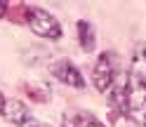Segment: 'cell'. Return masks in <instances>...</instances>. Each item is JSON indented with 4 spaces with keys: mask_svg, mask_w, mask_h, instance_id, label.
<instances>
[{
    "mask_svg": "<svg viewBox=\"0 0 146 127\" xmlns=\"http://www.w3.org/2000/svg\"><path fill=\"white\" fill-rule=\"evenodd\" d=\"M113 78H115V59L113 54H99V59L94 64V73H92V80H94V87L99 92H106L108 87L113 85Z\"/></svg>",
    "mask_w": 146,
    "mask_h": 127,
    "instance_id": "obj_3",
    "label": "cell"
},
{
    "mask_svg": "<svg viewBox=\"0 0 146 127\" xmlns=\"http://www.w3.org/2000/svg\"><path fill=\"white\" fill-rule=\"evenodd\" d=\"M85 127H104V125H102V122H99V120H97V118H92V120H90V122H87Z\"/></svg>",
    "mask_w": 146,
    "mask_h": 127,
    "instance_id": "obj_11",
    "label": "cell"
},
{
    "mask_svg": "<svg viewBox=\"0 0 146 127\" xmlns=\"http://www.w3.org/2000/svg\"><path fill=\"white\" fill-rule=\"evenodd\" d=\"M24 92L29 94L33 101H40V104L47 101V97H50V92H47L45 87H35V85H24Z\"/></svg>",
    "mask_w": 146,
    "mask_h": 127,
    "instance_id": "obj_9",
    "label": "cell"
},
{
    "mask_svg": "<svg viewBox=\"0 0 146 127\" xmlns=\"http://www.w3.org/2000/svg\"><path fill=\"white\" fill-rule=\"evenodd\" d=\"M7 19L12 24H26V17H29V7L26 5H14V7H7Z\"/></svg>",
    "mask_w": 146,
    "mask_h": 127,
    "instance_id": "obj_7",
    "label": "cell"
},
{
    "mask_svg": "<svg viewBox=\"0 0 146 127\" xmlns=\"http://www.w3.org/2000/svg\"><path fill=\"white\" fill-rule=\"evenodd\" d=\"M21 127H47V125H42V122H38V120H33V118H29Z\"/></svg>",
    "mask_w": 146,
    "mask_h": 127,
    "instance_id": "obj_10",
    "label": "cell"
},
{
    "mask_svg": "<svg viewBox=\"0 0 146 127\" xmlns=\"http://www.w3.org/2000/svg\"><path fill=\"white\" fill-rule=\"evenodd\" d=\"M5 12H7V5H5V3H0V19L5 17Z\"/></svg>",
    "mask_w": 146,
    "mask_h": 127,
    "instance_id": "obj_12",
    "label": "cell"
},
{
    "mask_svg": "<svg viewBox=\"0 0 146 127\" xmlns=\"http://www.w3.org/2000/svg\"><path fill=\"white\" fill-rule=\"evenodd\" d=\"M3 115L7 118V120H12L14 125H24L26 120H29V108H26L21 101H17V99H10V101H7L5 99V108H3Z\"/></svg>",
    "mask_w": 146,
    "mask_h": 127,
    "instance_id": "obj_5",
    "label": "cell"
},
{
    "mask_svg": "<svg viewBox=\"0 0 146 127\" xmlns=\"http://www.w3.org/2000/svg\"><path fill=\"white\" fill-rule=\"evenodd\" d=\"M26 24L31 26V31L40 38H50V40H59L61 38V26L50 12L40 10V7H29V17Z\"/></svg>",
    "mask_w": 146,
    "mask_h": 127,
    "instance_id": "obj_2",
    "label": "cell"
},
{
    "mask_svg": "<svg viewBox=\"0 0 146 127\" xmlns=\"http://www.w3.org/2000/svg\"><path fill=\"white\" fill-rule=\"evenodd\" d=\"M3 108H5V97L0 94V115H3Z\"/></svg>",
    "mask_w": 146,
    "mask_h": 127,
    "instance_id": "obj_13",
    "label": "cell"
},
{
    "mask_svg": "<svg viewBox=\"0 0 146 127\" xmlns=\"http://www.w3.org/2000/svg\"><path fill=\"white\" fill-rule=\"evenodd\" d=\"M78 38H80V47L85 52L94 50V28L87 21H78Z\"/></svg>",
    "mask_w": 146,
    "mask_h": 127,
    "instance_id": "obj_6",
    "label": "cell"
},
{
    "mask_svg": "<svg viewBox=\"0 0 146 127\" xmlns=\"http://www.w3.org/2000/svg\"><path fill=\"white\" fill-rule=\"evenodd\" d=\"M92 118H94L92 113H73L64 118V127H85Z\"/></svg>",
    "mask_w": 146,
    "mask_h": 127,
    "instance_id": "obj_8",
    "label": "cell"
},
{
    "mask_svg": "<svg viewBox=\"0 0 146 127\" xmlns=\"http://www.w3.org/2000/svg\"><path fill=\"white\" fill-rule=\"evenodd\" d=\"M52 75L64 85H71V87H85V80L80 75V71L73 66L68 59H61L57 64H52Z\"/></svg>",
    "mask_w": 146,
    "mask_h": 127,
    "instance_id": "obj_4",
    "label": "cell"
},
{
    "mask_svg": "<svg viewBox=\"0 0 146 127\" xmlns=\"http://www.w3.org/2000/svg\"><path fill=\"white\" fill-rule=\"evenodd\" d=\"M125 108L137 125L146 127V75L141 71V59H134V68L125 83Z\"/></svg>",
    "mask_w": 146,
    "mask_h": 127,
    "instance_id": "obj_1",
    "label": "cell"
}]
</instances>
